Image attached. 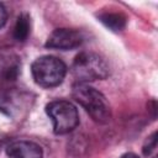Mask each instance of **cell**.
<instances>
[{
    "instance_id": "obj_1",
    "label": "cell",
    "mask_w": 158,
    "mask_h": 158,
    "mask_svg": "<svg viewBox=\"0 0 158 158\" xmlns=\"http://www.w3.org/2000/svg\"><path fill=\"white\" fill-rule=\"evenodd\" d=\"M73 98L79 102L91 118L99 123H106L111 118V109L106 98L96 89L78 83L73 86Z\"/></svg>"
},
{
    "instance_id": "obj_2",
    "label": "cell",
    "mask_w": 158,
    "mask_h": 158,
    "mask_svg": "<svg viewBox=\"0 0 158 158\" xmlns=\"http://www.w3.org/2000/svg\"><path fill=\"white\" fill-rule=\"evenodd\" d=\"M72 73L79 83L93 81L105 79L110 70L106 60L98 53L81 52L79 53L72 64Z\"/></svg>"
},
{
    "instance_id": "obj_3",
    "label": "cell",
    "mask_w": 158,
    "mask_h": 158,
    "mask_svg": "<svg viewBox=\"0 0 158 158\" xmlns=\"http://www.w3.org/2000/svg\"><path fill=\"white\" fill-rule=\"evenodd\" d=\"M32 78L42 88H54L59 85L65 74L67 67L64 62L53 56H43L37 58L31 65Z\"/></svg>"
},
{
    "instance_id": "obj_4",
    "label": "cell",
    "mask_w": 158,
    "mask_h": 158,
    "mask_svg": "<svg viewBox=\"0 0 158 158\" xmlns=\"http://www.w3.org/2000/svg\"><path fill=\"white\" fill-rule=\"evenodd\" d=\"M46 112L53 122V131L56 135L69 133L79 123L78 110L70 101H52L46 106Z\"/></svg>"
},
{
    "instance_id": "obj_5",
    "label": "cell",
    "mask_w": 158,
    "mask_h": 158,
    "mask_svg": "<svg viewBox=\"0 0 158 158\" xmlns=\"http://www.w3.org/2000/svg\"><path fill=\"white\" fill-rule=\"evenodd\" d=\"M83 35L72 28H58L54 30L47 42L46 47L53 48V49H62V51H69L79 47L83 43Z\"/></svg>"
},
{
    "instance_id": "obj_6",
    "label": "cell",
    "mask_w": 158,
    "mask_h": 158,
    "mask_svg": "<svg viewBox=\"0 0 158 158\" xmlns=\"http://www.w3.org/2000/svg\"><path fill=\"white\" fill-rule=\"evenodd\" d=\"M7 158H42V148L31 141H15L6 147Z\"/></svg>"
},
{
    "instance_id": "obj_7",
    "label": "cell",
    "mask_w": 158,
    "mask_h": 158,
    "mask_svg": "<svg viewBox=\"0 0 158 158\" xmlns=\"http://www.w3.org/2000/svg\"><path fill=\"white\" fill-rule=\"evenodd\" d=\"M100 21L112 31H120L126 25V17L120 12H104L100 15Z\"/></svg>"
},
{
    "instance_id": "obj_8",
    "label": "cell",
    "mask_w": 158,
    "mask_h": 158,
    "mask_svg": "<svg viewBox=\"0 0 158 158\" xmlns=\"http://www.w3.org/2000/svg\"><path fill=\"white\" fill-rule=\"evenodd\" d=\"M30 17L26 14H21L14 26V37L16 41L22 42L30 35Z\"/></svg>"
},
{
    "instance_id": "obj_9",
    "label": "cell",
    "mask_w": 158,
    "mask_h": 158,
    "mask_svg": "<svg viewBox=\"0 0 158 158\" xmlns=\"http://www.w3.org/2000/svg\"><path fill=\"white\" fill-rule=\"evenodd\" d=\"M17 72H19V63L16 59H7L6 63H4L2 59H0V74L5 79L10 80L16 78Z\"/></svg>"
},
{
    "instance_id": "obj_10",
    "label": "cell",
    "mask_w": 158,
    "mask_h": 158,
    "mask_svg": "<svg viewBox=\"0 0 158 158\" xmlns=\"http://www.w3.org/2000/svg\"><path fill=\"white\" fill-rule=\"evenodd\" d=\"M156 132L151 136V137H148V139L146 141V144L143 146V153H144V156H148L154 148H156V146H157V138H156Z\"/></svg>"
},
{
    "instance_id": "obj_11",
    "label": "cell",
    "mask_w": 158,
    "mask_h": 158,
    "mask_svg": "<svg viewBox=\"0 0 158 158\" xmlns=\"http://www.w3.org/2000/svg\"><path fill=\"white\" fill-rule=\"evenodd\" d=\"M6 20H7V12H6V9L2 4H0V28L6 23Z\"/></svg>"
},
{
    "instance_id": "obj_12",
    "label": "cell",
    "mask_w": 158,
    "mask_h": 158,
    "mask_svg": "<svg viewBox=\"0 0 158 158\" xmlns=\"http://www.w3.org/2000/svg\"><path fill=\"white\" fill-rule=\"evenodd\" d=\"M120 158H139L137 154H135V153H125V154H122Z\"/></svg>"
}]
</instances>
